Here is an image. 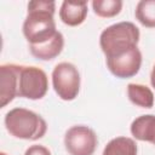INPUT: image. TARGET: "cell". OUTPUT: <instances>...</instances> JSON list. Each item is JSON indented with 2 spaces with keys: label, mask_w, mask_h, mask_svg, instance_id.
I'll return each instance as SVG.
<instances>
[{
  "label": "cell",
  "mask_w": 155,
  "mask_h": 155,
  "mask_svg": "<svg viewBox=\"0 0 155 155\" xmlns=\"http://www.w3.org/2000/svg\"><path fill=\"white\" fill-rule=\"evenodd\" d=\"M142 52L137 47L127 51L124 54L113 57V58H105V64L108 70L119 79H130L138 74L142 67Z\"/></svg>",
  "instance_id": "7"
},
{
  "label": "cell",
  "mask_w": 155,
  "mask_h": 155,
  "mask_svg": "<svg viewBox=\"0 0 155 155\" xmlns=\"http://www.w3.org/2000/svg\"><path fill=\"white\" fill-rule=\"evenodd\" d=\"M88 13L87 1H68L64 0L59 7L61 21L69 27H78L82 24Z\"/></svg>",
  "instance_id": "9"
},
{
  "label": "cell",
  "mask_w": 155,
  "mask_h": 155,
  "mask_svg": "<svg viewBox=\"0 0 155 155\" xmlns=\"http://www.w3.org/2000/svg\"><path fill=\"white\" fill-rule=\"evenodd\" d=\"M127 97L130 102L137 107L150 109L154 107L155 97L150 87L142 84L131 82L127 85Z\"/></svg>",
  "instance_id": "12"
},
{
  "label": "cell",
  "mask_w": 155,
  "mask_h": 155,
  "mask_svg": "<svg viewBox=\"0 0 155 155\" xmlns=\"http://www.w3.org/2000/svg\"><path fill=\"white\" fill-rule=\"evenodd\" d=\"M27 17L22 31L29 45H40L57 34L54 12L56 2L48 0H33L27 5Z\"/></svg>",
  "instance_id": "1"
},
{
  "label": "cell",
  "mask_w": 155,
  "mask_h": 155,
  "mask_svg": "<svg viewBox=\"0 0 155 155\" xmlns=\"http://www.w3.org/2000/svg\"><path fill=\"white\" fill-rule=\"evenodd\" d=\"M121 0H93L91 2L94 15L102 18H111L117 16L122 10Z\"/></svg>",
  "instance_id": "15"
},
{
  "label": "cell",
  "mask_w": 155,
  "mask_h": 155,
  "mask_svg": "<svg viewBox=\"0 0 155 155\" xmlns=\"http://www.w3.org/2000/svg\"><path fill=\"white\" fill-rule=\"evenodd\" d=\"M64 48V36L61 31L51 38L48 41L40 45H29L30 53L40 61H51L58 57Z\"/></svg>",
  "instance_id": "11"
},
{
  "label": "cell",
  "mask_w": 155,
  "mask_h": 155,
  "mask_svg": "<svg viewBox=\"0 0 155 155\" xmlns=\"http://www.w3.org/2000/svg\"><path fill=\"white\" fill-rule=\"evenodd\" d=\"M98 145V137L90 126L75 125L64 134V147L69 155H93Z\"/></svg>",
  "instance_id": "6"
},
{
  "label": "cell",
  "mask_w": 155,
  "mask_h": 155,
  "mask_svg": "<svg viewBox=\"0 0 155 155\" xmlns=\"http://www.w3.org/2000/svg\"><path fill=\"white\" fill-rule=\"evenodd\" d=\"M140 31L128 21L117 22L107 27L99 35V46L105 58H113L126 53L138 46Z\"/></svg>",
  "instance_id": "2"
},
{
  "label": "cell",
  "mask_w": 155,
  "mask_h": 155,
  "mask_svg": "<svg viewBox=\"0 0 155 155\" xmlns=\"http://www.w3.org/2000/svg\"><path fill=\"white\" fill-rule=\"evenodd\" d=\"M130 132L134 139L155 145V115L145 114L136 117L130 126Z\"/></svg>",
  "instance_id": "10"
},
{
  "label": "cell",
  "mask_w": 155,
  "mask_h": 155,
  "mask_svg": "<svg viewBox=\"0 0 155 155\" xmlns=\"http://www.w3.org/2000/svg\"><path fill=\"white\" fill-rule=\"evenodd\" d=\"M52 87L62 101H74L80 92L81 76L75 64L70 62L58 63L51 74Z\"/></svg>",
  "instance_id": "5"
},
{
  "label": "cell",
  "mask_w": 155,
  "mask_h": 155,
  "mask_svg": "<svg viewBox=\"0 0 155 155\" xmlns=\"http://www.w3.org/2000/svg\"><path fill=\"white\" fill-rule=\"evenodd\" d=\"M150 84H151L153 88L155 90V64H154V67H153V69L150 71Z\"/></svg>",
  "instance_id": "17"
},
{
  "label": "cell",
  "mask_w": 155,
  "mask_h": 155,
  "mask_svg": "<svg viewBox=\"0 0 155 155\" xmlns=\"http://www.w3.org/2000/svg\"><path fill=\"white\" fill-rule=\"evenodd\" d=\"M4 124L12 137L24 140H38L47 132V124L41 115L21 107L8 110Z\"/></svg>",
  "instance_id": "3"
},
{
  "label": "cell",
  "mask_w": 155,
  "mask_h": 155,
  "mask_svg": "<svg viewBox=\"0 0 155 155\" xmlns=\"http://www.w3.org/2000/svg\"><path fill=\"white\" fill-rule=\"evenodd\" d=\"M19 64L6 63L0 65V107L5 108L17 97Z\"/></svg>",
  "instance_id": "8"
},
{
  "label": "cell",
  "mask_w": 155,
  "mask_h": 155,
  "mask_svg": "<svg viewBox=\"0 0 155 155\" xmlns=\"http://www.w3.org/2000/svg\"><path fill=\"white\" fill-rule=\"evenodd\" d=\"M102 155H138V147L133 138L119 136L107 143Z\"/></svg>",
  "instance_id": "13"
},
{
  "label": "cell",
  "mask_w": 155,
  "mask_h": 155,
  "mask_svg": "<svg viewBox=\"0 0 155 155\" xmlns=\"http://www.w3.org/2000/svg\"><path fill=\"white\" fill-rule=\"evenodd\" d=\"M136 19L145 28H155V0H140L134 10Z\"/></svg>",
  "instance_id": "14"
},
{
  "label": "cell",
  "mask_w": 155,
  "mask_h": 155,
  "mask_svg": "<svg viewBox=\"0 0 155 155\" xmlns=\"http://www.w3.org/2000/svg\"><path fill=\"white\" fill-rule=\"evenodd\" d=\"M0 155H8V154H6V153H4V151H1V153H0Z\"/></svg>",
  "instance_id": "18"
},
{
  "label": "cell",
  "mask_w": 155,
  "mask_h": 155,
  "mask_svg": "<svg viewBox=\"0 0 155 155\" xmlns=\"http://www.w3.org/2000/svg\"><path fill=\"white\" fill-rule=\"evenodd\" d=\"M24 155H52L51 150L42 144H34L27 148Z\"/></svg>",
  "instance_id": "16"
},
{
  "label": "cell",
  "mask_w": 155,
  "mask_h": 155,
  "mask_svg": "<svg viewBox=\"0 0 155 155\" xmlns=\"http://www.w3.org/2000/svg\"><path fill=\"white\" fill-rule=\"evenodd\" d=\"M48 91V76L39 67L19 65L18 67V87L17 97L31 101L41 99Z\"/></svg>",
  "instance_id": "4"
}]
</instances>
